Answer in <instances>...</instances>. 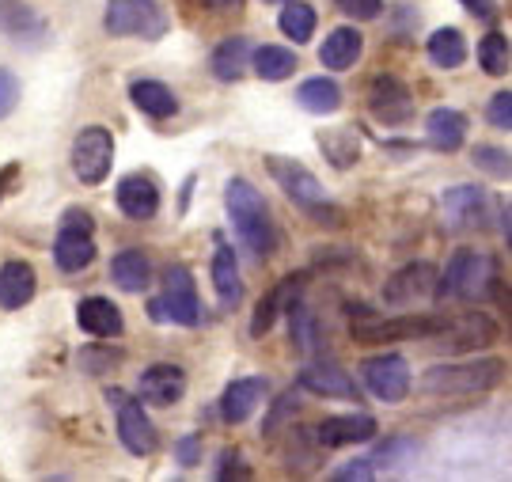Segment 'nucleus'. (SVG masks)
I'll use <instances>...</instances> for the list:
<instances>
[{
    "mask_svg": "<svg viewBox=\"0 0 512 482\" xmlns=\"http://www.w3.org/2000/svg\"><path fill=\"white\" fill-rule=\"evenodd\" d=\"M224 209L232 217V228H236L239 243L255 255V259H270L277 247V228L270 221V209L262 202V194L255 190V183L247 179H228L224 186Z\"/></svg>",
    "mask_w": 512,
    "mask_h": 482,
    "instance_id": "f257e3e1",
    "label": "nucleus"
},
{
    "mask_svg": "<svg viewBox=\"0 0 512 482\" xmlns=\"http://www.w3.org/2000/svg\"><path fill=\"white\" fill-rule=\"evenodd\" d=\"M266 167H270L274 183L285 190V198H289L296 209H304L311 221H319V224H338V221H342L338 205L330 202L327 190L319 186V179H315V175H311L300 160H289V156H270V160H266Z\"/></svg>",
    "mask_w": 512,
    "mask_h": 482,
    "instance_id": "f03ea898",
    "label": "nucleus"
},
{
    "mask_svg": "<svg viewBox=\"0 0 512 482\" xmlns=\"http://www.w3.org/2000/svg\"><path fill=\"white\" fill-rule=\"evenodd\" d=\"M505 380V361L486 357V361H463V365H433L421 376V388L429 395H475L490 391Z\"/></svg>",
    "mask_w": 512,
    "mask_h": 482,
    "instance_id": "7ed1b4c3",
    "label": "nucleus"
},
{
    "mask_svg": "<svg viewBox=\"0 0 512 482\" xmlns=\"http://www.w3.org/2000/svg\"><path fill=\"white\" fill-rule=\"evenodd\" d=\"M494 281H497V270L486 255H478V251H456L452 262L444 266V274H437L433 297L437 300H448V297L482 300V297H490Z\"/></svg>",
    "mask_w": 512,
    "mask_h": 482,
    "instance_id": "20e7f679",
    "label": "nucleus"
},
{
    "mask_svg": "<svg viewBox=\"0 0 512 482\" xmlns=\"http://www.w3.org/2000/svg\"><path fill=\"white\" fill-rule=\"evenodd\" d=\"M103 27L114 38H145V42H156V38L167 35V16L156 0H107Z\"/></svg>",
    "mask_w": 512,
    "mask_h": 482,
    "instance_id": "39448f33",
    "label": "nucleus"
},
{
    "mask_svg": "<svg viewBox=\"0 0 512 482\" xmlns=\"http://www.w3.org/2000/svg\"><path fill=\"white\" fill-rule=\"evenodd\" d=\"M107 403H110V410H114L118 437H122L126 452H133V456H152L160 441H156V426L148 422L145 403L133 399V395L122 388H107Z\"/></svg>",
    "mask_w": 512,
    "mask_h": 482,
    "instance_id": "423d86ee",
    "label": "nucleus"
},
{
    "mask_svg": "<svg viewBox=\"0 0 512 482\" xmlns=\"http://www.w3.org/2000/svg\"><path fill=\"white\" fill-rule=\"evenodd\" d=\"M114 164V137L107 126H84L73 141V171L80 183L99 186Z\"/></svg>",
    "mask_w": 512,
    "mask_h": 482,
    "instance_id": "0eeeda50",
    "label": "nucleus"
},
{
    "mask_svg": "<svg viewBox=\"0 0 512 482\" xmlns=\"http://www.w3.org/2000/svg\"><path fill=\"white\" fill-rule=\"evenodd\" d=\"M361 380L380 403H403L410 391V365L403 353H376L361 361Z\"/></svg>",
    "mask_w": 512,
    "mask_h": 482,
    "instance_id": "6e6552de",
    "label": "nucleus"
},
{
    "mask_svg": "<svg viewBox=\"0 0 512 482\" xmlns=\"http://www.w3.org/2000/svg\"><path fill=\"white\" fill-rule=\"evenodd\" d=\"M368 111L384 126H406L414 118V95L399 76H376L368 88Z\"/></svg>",
    "mask_w": 512,
    "mask_h": 482,
    "instance_id": "1a4fd4ad",
    "label": "nucleus"
},
{
    "mask_svg": "<svg viewBox=\"0 0 512 482\" xmlns=\"http://www.w3.org/2000/svg\"><path fill=\"white\" fill-rule=\"evenodd\" d=\"M440 217H444V228H448V232L482 228V221L490 217V198H486V190H478V186H452V190H444V198H440Z\"/></svg>",
    "mask_w": 512,
    "mask_h": 482,
    "instance_id": "9d476101",
    "label": "nucleus"
},
{
    "mask_svg": "<svg viewBox=\"0 0 512 482\" xmlns=\"http://www.w3.org/2000/svg\"><path fill=\"white\" fill-rule=\"evenodd\" d=\"M167 312V323L179 327H198L202 323V304H198V289L186 266H167L164 274V297H160Z\"/></svg>",
    "mask_w": 512,
    "mask_h": 482,
    "instance_id": "9b49d317",
    "label": "nucleus"
},
{
    "mask_svg": "<svg viewBox=\"0 0 512 482\" xmlns=\"http://www.w3.org/2000/svg\"><path fill=\"white\" fill-rule=\"evenodd\" d=\"M444 316H395V319H357V342H399V338H433Z\"/></svg>",
    "mask_w": 512,
    "mask_h": 482,
    "instance_id": "f8f14e48",
    "label": "nucleus"
},
{
    "mask_svg": "<svg viewBox=\"0 0 512 482\" xmlns=\"http://www.w3.org/2000/svg\"><path fill=\"white\" fill-rule=\"evenodd\" d=\"M494 338H497V327L490 319L478 316V312H467V316H456V319H440L437 334L429 342L440 346V350L463 353V350H475V346H490Z\"/></svg>",
    "mask_w": 512,
    "mask_h": 482,
    "instance_id": "ddd939ff",
    "label": "nucleus"
},
{
    "mask_svg": "<svg viewBox=\"0 0 512 482\" xmlns=\"http://www.w3.org/2000/svg\"><path fill=\"white\" fill-rule=\"evenodd\" d=\"M433 289H437V266L414 262V266H403L395 278L387 281L384 300L391 304V308H410L414 300L433 297Z\"/></svg>",
    "mask_w": 512,
    "mask_h": 482,
    "instance_id": "4468645a",
    "label": "nucleus"
},
{
    "mask_svg": "<svg viewBox=\"0 0 512 482\" xmlns=\"http://www.w3.org/2000/svg\"><path fill=\"white\" fill-rule=\"evenodd\" d=\"M114 202L126 213L129 221H148L160 213V190L152 183V175H141L133 171L126 179H118V190H114Z\"/></svg>",
    "mask_w": 512,
    "mask_h": 482,
    "instance_id": "2eb2a0df",
    "label": "nucleus"
},
{
    "mask_svg": "<svg viewBox=\"0 0 512 482\" xmlns=\"http://www.w3.org/2000/svg\"><path fill=\"white\" fill-rule=\"evenodd\" d=\"M137 395L148 407H175L186 395V372L179 365H152L141 372Z\"/></svg>",
    "mask_w": 512,
    "mask_h": 482,
    "instance_id": "dca6fc26",
    "label": "nucleus"
},
{
    "mask_svg": "<svg viewBox=\"0 0 512 482\" xmlns=\"http://www.w3.org/2000/svg\"><path fill=\"white\" fill-rule=\"evenodd\" d=\"M376 437V418L372 414H334L323 426L315 429V441L323 448H346L361 445Z\"/></svg>",
    "mask_w": 512,
    "mask_h": 482,
    "instance_id": "f3484780",
    "label": "nucleus"
},
{
    "mask_svg": "<svg viewBox=\"0 0 512 482\" xmlns=\"http://www.w3.org/2000/svg\"><path fill=\"white\" fill-rule=\"evenodd\" d=\"M266 399V380L262 376H243V380H232L224 395H220V418L228 426H239L247 422L251 414L258 410V403Z\"/></svg>",
    "mask_w": 512,
    "mask_h": 482,
    "instance_id": "a211bd4d",
    "label": "nucleus"
},
{
    "mask_svg": "<svg viewBox=\"0 0 512 482\" xmlns=\"http://www.w3.org/2000/svg\"><path fill=\"white\" fill-rule=\"evenodd\" d=\"M300 388L311 391V395H323V399H353L357 403V384H353V376L342 372L334 361H323V365H308V369L300 372Z\"/></svg>",
    "mask_w": 512,
    "mask_h": 482,
    "instance_id": "6ab92c4d",
    "label": "nucleus"
},
{
    "mask_svg": "<svg viewBox=\"0 0 512 482\" xmlns=\"http://www.w3.org/2000/svg\"><path fill=\"white\" fill-rule=\"evenodd\" d=\"M38 289V278H35V266L23 259H12L0 266V308H8V312H19L23 304H31Z\"/></svg>",
    "mask_w": 512,
    "mask_h": 482,
    "instance_id": "aec40b11",
    "label": "nucleus"
},
{
    "mask_svg": "<svg viewBox=\"0 0 512 482\" xmlns=\"http://www.w3.org/2000/svg\"><path fill=\"white\" fill-rule=\"evenodd\" d=\"M361 54H365V35L357 27H334L319 50V61H323V69L346 73L361 61Z\"/></svg>",
    "mask_w": 512,
    "mask_h": 482,
    "instance_id": "412c9836",
    "label": "nucleus"
},
{
    "mask_svg": "<svg viewBox=\"0 0 512 482\" xmlns=\"http://www.w3.org/2000/svg\"><path fill=\"white\" fill-rule=\"evenodd\" d=\"M76 323H80V331H88L92 338H118V334L126 331L118 304H110L107 297L80 300V308H76Z\"/></svg>",
    "mask_w": 512,
    "mask_h": 482,
    "instance_id": "4be33fe9",
    "label": "nucleus"
},
{
    "mask_svg": "<svg viewBox=\"0 0 512 482\" xmlns=\"http://www.w3.org/2000/svg\"><path fill=\"white\" fill-rule=\"evenodd\" d=\"M54 262L65 274H80L95 262V240L92 232H76V228H61L54 240Z\"/></svg>",
    "mask_w": 512,
    "mask_h": 482,
    "instance_id": "5701e85b",
    "label": "nucleus"
},
{
    "mask_svg": "<svg viewBox=\"0 0 512 482\" xmlns=\"http://www.w3.org/2000/svg\"><path fill=\"white\" fill-rule=\"evenodd\" d=\"M425 141L437 152H456L467 141V118L452 107H437L425 118Z\"/></svg>",
    "mask_w": 512,
    "mask_h": 482,
    "instance_id": "b1692460",
    "label": "nucleus"
},
{
    "mask_svg": "<svg viewBox=\"0 0 512 482\" xmlns=\"http://www.w3.org/2000/svg\"><path fill=\"white\" fill-rule=\"evenodd\" d=\"M129 99H133V107L148 118H156V122H164V118H175L179 114V99L175 92L160 84V80H133L129 84Z\"/></svg>",
    "mask_w": 512,
    "mask_h": 482,
    "instance_id": "393cba45",
    "label": "nucleus"
},
{
    "mask_svg": "<svg viewBox=\"0 0 512 482\" xmlns=\"http://www.w3.org/2000/svg\"><path fill=\"white\" fill-rule=\"evenodd\" d=\"M0 31L16 42H38L46 38V19L23 0H0Z\"/></svg>",
    "mask_w": 512,
    "mask_h": 482,
    "instance_id": "a878e982",
    "label": "nucleus"
},
{
    "mask_svg": "<svg viewBox=\"0 0 512 482\" xmlns=\"http://www.w3.org/2000/svg\"><path fill=\"white\" fill-rule=\"evenodd\" d=\"M110 278L122 293H145L148 281H152V262H148L145 251L137 247H126L110 259Z\"/></svg>",
    "mask_w": 512,
    "mask_h": 482,
    "instance_id": "bb28decb",
    "label": "nucleus"
},
{
    "mask_svg": "<svg viewBox=\"0 0 512 482\" xmlns=\"http://www.w3.org/2000/svg\"><path fill=\"white\" fill-rule=\"evenodd\" d=\"M213 289L224 312H232L239 300H243V281H239V262L236 251L228 243H217V255H213Z\"/></svg>",
    "mask_w": 512,
    "mask_h": 482,
    "instance_id": "cd10ccee",
    "label": "nucleus"
},
{
    "mask_svg": "<svg viewBox=\"0 0 512 482\" xmlns=\"http://www.w3.org/2000/svg\"><path fill=\"white\" fill-rule=\"evenodd\" d=\"M315 145L323 149V156L330 160V167H338V171H346L361 160V137L353 126H338V130H323L315 137Z\"/></svg>",
    "mask_w": 512,
    "mask_h": 482,
    "instance_id": "c85d7f7f",
    "label": "nucleus"
},
{
    "mask_svg": "<svg viewBox=\"0 0 512 482\" xmlns=\"http://www.w3.org/2000/svg\"><path fill=\"white\" fill-rule=\"evenodd\" d=\"M247 65H251V42L243 35L224 38L217 50H213V57H209V69H213L217 80H239Z\"/></svg>",
    "mask_w": 512,
    "mask_h": 482,
    "instance_id": "c756f323",
    "label": "nucleus"
},
{
    "mask_svg": "<svg viewBox=\"0 0 512 482\" xmlns=\"http://www.w3.org/2000/svg\"><path fill=\"white\" fill-rule=\"evenodd\" d=\"M296 103L308 114H334L342 107V88L330 76H311L296 88Z\"/></svg>",
    "mask_w": 512,
    "mask_h": 482,
    "instance_id": "7c9ffc66",
    "label": "nucleus"
},
{
    "mask_svg": "<svg viewBox=\"0 0 512 482\" xmlns=\"http://www.w3.org/2000/svg\"><path fill=\"white\" fill-rule=\"evenodd\" d=\"M429 61L437 65V69H459L463 61H467V38H463V31H456V27H440V31H433L429 35Z\"/></svg>",
    "mask_w": 512,
    "mask_h": 482,
    "instance_id": "2f4dec72",
    "label": "nucleus"
},
{
    "mask_svg": "<svg viewBox=\"0 0 512 482\" xmlns=\"http://www.w3.org/2000/svg\"><path fill=\"white\" fill-rule=\"evenodd\" d=\"M251 65L262 80L277 84V80H289L296 73V54L285 46H258V50H251Z\"/></svg>",
    "mask_w": 512,
    "mask_h": 482,
    "instance_id": "473e14b6",
    "label": "nucleus"
},
{
    "mask_svg": "<svg viewBox=\"0 0 512 482\" xmlns=\"http://www.w3.org/2000/svg\"><path fill=\"white\" fill-rule=\"evenodd\" d=\"M296 289H300V285H293V278H289L285 285H281V289H274V293H270L266 300H258L255 319H251V334H255V338H262V334H266L270 327H274L277 312L293 304V300H289V293H296Z\"/></svg>",
    "mask_w": 512,
    "mask_h": 482,
    "instance_id": "72a5a7b5",
    "label": "nucleus"
},
{
    "mask_svg": "<svg viewBox=\"0 0 512 482\" xmlns=\"http://www.w3.org/2000/svg\"><path fill=\"white\" fill-rule=\"evenodd\" d=\"M277 27L285 31V38H293V42H308L315 35V8L304 4V0H289V8L281 12Z\"/></svg>",
    "mask_w": 512,
    "mask_h": 482,
    "instance_id": "f704fd0d",
    "label": "nucleus"
},
{
    "mask_svg": "<svg viewBox=\"0 0 512 482\" xmlns=\"http://www.w3.org/2000/svg\"><path fill=\"white\" fill-rule=\"evenodd\" d=\"M478 65L486 69L490 76H505L512 65V50H509V38L494 31V35H486L478 42Z\"/></svg>",
    "mask_w": 512,
    "mask_h": 482,
    "instance_id": "c9c22d12",
    "label": "nucleus"
},
{
    "mask_svg": "<svg viewBox=\"0 0 512 482\" xmlns=\"http://www.w3.org/2000/svg\"><path fill=\"white\" fill-rule=\"evenodd\" d=\"M471 160H475V167H482L486 175H494V179H505V175H509V152L505 149H494V145H475Z\"/></svg>",
    "mask_w": 512,
    "mask_h": 482,
    "instance_id": "e433bc0d",
    "label": "nucleus"
},
{
    "mask_svg": "<svg viewBox=\"0 0 512 482\" xmlns=\"http://www.w3.org/2000/svg\"><path fill=\"white\" fill-rule=\"evenodd\" d=\"M418 456V441H410V437H391L384 445L376 448V460L380 464H403V460H414Z\"/></svg>",
    "mask_w": 512,
    "mask_h": 482,
    "instance_id": "4c0bfd02",
    "label": "nucleus"
},
{
    "mask_svg": "<svg viewBox=\"0 0 512 482\" xmlns=\"http://www.w3.org/2000/svg\"><path fill=\"white\" fill-rule=\"evenodd\" d=\"M334 8H338L342 16L368 23V19H376L384 12V0H334Z\"/></svg>",
    "mask_w": 512,
    "mask_h": 482,
    "instance_id": "58836bf2",
    "label": "nucleus"
},
{
    "mask_svg": "<svg viewBox=\"0 0 512 482\" xmlns=\"http://www.w3.org/2000/svg\"><path fill=\"white\" fill-rule=\"evenodd\" d=\"M19 103V76L12 69H0V118L16 111Z\"/></svg>",
    "mask_w": 512,
    "mask_h": 482,
    "instance_id": "ea45409f",
    "label": "nucleus"
},
{
    "mask_svg": "<svg viewBox=\"0 0 512 482\" xmlns=\"http://www.w3.org/2000/svg\"><path fill=\"white\" fill-rule=\"evenodd\" d=\"M486 118H490V126H494V130H512V95L497 92L494 99H490Z\"/></svg>",
    "mask_w": 512,
    "mask_h": 482,
    "instance_id": "a19ab883",
    "label": "nucleus"
},
{
    "mask_svg": "<svg viewBox=\"0 0 512 482\" xmlns=\"http://www.w3.org/2000/svg\"><path fill=\"white\" fill-rule=\"evenodd\" d=\"M334 479L338 482H368V479H376V460H368V456H361V460H349L346 467H338L334 471Z\"/></svg>",
    "mask_w": 512,
    "mask_h": 482,
    "instance_id": "79ce46f5",
    "label": "nucleus"
},
{
    "mask_svg": "<svg viewBox=\"0 0 512 482\" xmlns=\"http://www.w3.org/2000/svg\"><path fill=\"white\" fill-rule=\"evenodd\" d=\"M175 456H179V464H183V467L202 464V433H190V437H183V441L175 445Z\"/></svg>",
    "mask_w": 512,
    "mask_h": 482,
    "instance_id": "37998d69",
    "label": "nucleus"
},
{
    "mask_svg": "<svg viewBox=\"0 0 512 482\" xmlns=\"http://www.w3.org/2000/svg\"><path fill=\"white\" fill-rule=\"evenodd\" d=\"M118 361H122V353H95V350L80 353V365L92 372V376H95V372H103L107 365H118Z\"/></svg>",
    "mask_w": 512,
    "mask_h": 482,
    "instance_id": "c03bdc74",
    "label": "nucleus"
},
{
    "mask_svg": "<svg viewBox=\"0 0 512 482\" xmlns=\"http://www.w3.org/2000/svg\"><path fill=\"white\" fill-rule=\"evenodd\" d=\"M61 228H76V232H92V213L88 209H65V217H61Z\"/></svg>",
    "mask_w": 512,
    "mask_h": 482,
    "instance_id": "a18cd8bd",
    "label": "nucleus"
},
{
    "mask_svg": "<svg viewBox=\"0 0 512 482\" xmlns=\"http://www.w3.org/2000/svg\"><path fill=\"white\" fill-rule=\"evenodd\" d=\"M217 475H220V479H232V475H236V479H247L251 471H247V467H239V452H224V456H220Z\"/></svg>",
    "mask_w": 512,
    "mask_h": 482,
    "instance_id": "49530a36",
    "label": "nucleus"
},
{
    "mask_svg": "<svg viewBox=\"0 0 512 482\" xmlns=\"http://www.w3.org/2000/svg\"><path fill=\"white\" fill-rule=\"evenodd\" d=\"M463 4H467V12H471V16H478V19L494 16V0H463Z\"/></svg>",
    "mask_w": 512,
    "mask_h": 482,
    "instance_id": "de8ad7c7",
    "label": "nucleus"
},
{
    "mask_svg": "<svg viewBox=\"0 0 512 482\" xmlns=\"http://www.w3.org/2000/svg\"><path fill=\"white\" fill-rule=\"evenodd\" d=\"M19 179V164H8V167H0V202H4V194H8V186Z\"/></svg>",
    "mask_w": 512,
    "mask_h": 482,
    "instance_id": "09e8293b",
    "label": "nucleus"
},
{
    "mask_svg": "<svg viewBox=\"0 0 512 482\" xmlns=\"http://www.w3.org/2000/svg\"><path fill=\"white\" fill-rule=\"evenodd\" d=\"M148 316H152V323H167V312H164V304H160V297L148 300Z\"/></svg>",
    "mask_w": 512,
    "mask_h": 482,
    "instance_id": "8fccbe9b",
    "label": "nucleus"
},
{
    "mask_svg": "<svg viewBox=\"0 0 512 482\" xmlns=\"http://www.w3.org/2000/svg\"><path fill=\"white\" fill-rule=\"evenodd\" d=\"M205 4H209V8H220V12H224V8H239L243 0H205Z\"/></svg>",
    "mask_w": 512,
    "mask_h": 482,
    "instance_id": "3c124183",
    "label": "nucleus"
},
{
    "mask_svg": "<svg viewBox=\"0 0 512 482\" xmlns=\"http://www.w3.org/2000/svg\"><path fill=\"white\" fill-rule=\"evenodd\" d=\"M266 4H289V0H266Z\"/></svg>",
    "mask_w": 512,
    "mask_h": 482,
    "instance_id": "603ef678",
    "label": "nucleus"
}]
</instances>
